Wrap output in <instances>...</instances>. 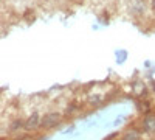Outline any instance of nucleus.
Listing matches in <instances>:
<instances>
[{
    "instance_id": "f257e3e1",
    "label": "nucleus",
    "mask_w": 155,
    "mask_h": 140,
    "mask_svg": "<svg viewBox=\"0 0 155 140\" xmlns=\"http://www.w3.org/2000/svg\"><path fill=\"white\" fill-rule=\"evenodd\" d=\"M42 125V118L37 115V114H33V115H30L28 117V120L25 121V129L27 131H31V129H36V128H39V126Z\"/></svg>"
},
{
    "instance_id": "f03ea898",
    "label": "nucleus",
    "mask_w": 155,
    "mask_h": 140,
    "mask_svg": "<svg viewBox=\"0 0 155 140\" xmlns=\"http://www.w3.org/2000/svg\"><path fill=\"white\" fill-rule=\"evenodd\" d=\"M59 121V114H48V115H45L42 118V128H53V126H56Z\"/></svg>"
},
{
    "instance_id": "7ed1b4c3",
    "label": "nucleus",
    "mask_w": 155,
    "mask_h": 140,
    "mask_svg": "<svg viewBox=\"0 0 155 140\" xmlns=\"http://www.w3.org/2000/svg\"><path fill=\"white\" fill-rule=\"evenodd\" d=\"M132 90H134V94H135V95L144 97V95H146V86H144V83H143V81L137 80V81H134V83H132Z\"/></svg>"
},
{
    "instance_id": "20e7f679",
    "label": "nucleus",
    "mask_w": 155,
    "mask_h": 140,
    "mask_svg": "<svg viewBox=\"0 0 155 140\" xmlns=\"http://www.w3.org/2000/svg\"><path fill=\"white\" fill-rule=\"evenodd\" d=\"M143 128L147 132H155V115H146L143 120Z\"/></svg>"
},
{
    "instance_id": "39448f33",
    "label": "nucleus",
    "mask_w": 155,
    "mask_h": 140,
    "mask_svg": "<svg viewBox=\"0 0 155 140\" xmlns=\"http://www.w3.org/2000/svg\"><path fill=\"white\" fill-rule=\"evenodd\" d=\"M132 12L135 16H141L144 12V3L141 2V0H135L132 3Z\"/></svg>"
},
{
    "instance_id": "423d86ee",
    "label": "nucleus",
    "mask_w": 155,
    "mask_h": 140,
    "mask_svg": "<svg viewBox=\"0 0 155 140\" xmlns=\"http://www.w3.org/2000/svg\"><path fill=\"white\" fill-rule=\"evenodd\" d=\"M140 137H141V134H140V131H137V129H130L126 135H124V140H140Z\"/></svg>"
},
{
    "instance_id": "0eeeda50",
    "label": "nucleus",
    "mask_w": 155,
    "mask_h": 140,
    "mask_svg": "<svg viewBox=\"0 0 155 140\" xmlns=\"http://www.w3.org/2000/svg\"><path fill=\"white\" fill-rule=\"evenodd\" d=\"M22 125H25V123H22L20 120H14V121H12V125H11V129H12V131H17Z\"/></svg>"
},
{
    "instance_id": "6e6552de",
    "label": "nucleus",
    "mask_w": 155,
    "mask_h": 140,
    "mask_svg": "<svg viewBox=\"0 0 155 140\" xmlns=\"http://www.w3.org/2000/svg\"><path fill=\"white\" fill-rule=\"evenodd\" d=\"M150 8H152V11L155 12V0H152V2H150Z\"/></svg>"
}]
</instances>
